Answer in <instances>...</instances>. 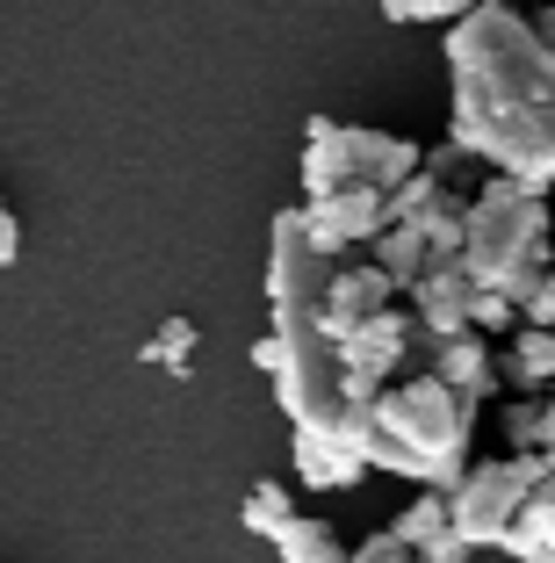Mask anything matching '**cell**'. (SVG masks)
<instances>
[{"mask_svg":"<svg viewBox=\"0 0 555 563\" xmlns=\"http://www.w3.org/2000/svg\"><path fill=\"white\" fill-rule=\"evenodd\" d=\"M15 253H22V224H15V210L0 202V267H15Z\"/></svg>","mask_w":555,"mask_h":563,"instance_id":"obj_25","label":"cell"},{"mask_svg":"<svg viewBox=\"0 0 555 563\" xmlns=\"http://www.w3.org/2000/svg\"><path fill=\"white\" fill-rule=\"evenodd\" d=\"M447 131L490 174L555 188V51L506 0L447 30Z\"/></svg>","mask_w":555,"mask_h":563,"instance_id":"obj_2","label":"cell"},{"mask_svg":"<svg viewBox=\"0 0 555 563\" xmlns=\"http://www.w3.org/2000/svg\"><path fill=\"white\" fill-rule=\"evenodd\" d=\"M462 267H469L484 289L520 303L541 275H548V196L512 174L484 181L469 196V246H462Z\"/></svg>","mask_w":555,"mask_h":563,"instance_id":"obj_4","label":"cell"},{"mask_svg":"<svg viewBox=\"0 0 555 563\" xmlns=\"http://www.w3.org/2000/svg\"><path fill=\"white\" fill-rule=\"evenodd\" d=\"M476 8H498V0H382L390 22H447V30H455L462 15H476Z\"/></svg>","mask_w":555,"mask_h":563,"instance_id":"obj_20","label":"cell"},{"mask_svg":"<svg viewBox=\"0 0 555 563\" xmlns=\"http://www.w3.org/2000/svg\"><path fill=\"white\" fill-rule=\"evenodd\" d=\"M476 289H484V282H476L462 261H433L425 282H411V311H419V325H425L433 347L476 325Z\"/></svg>","mask_w":555,"mask_h":563,"instance_id":"obj_9","label":"cell"},{"mask_svg":"<svg viewBox=\"0 0 555 563\" xmlns=\"http://www.w3.org/2000/svg\"><path fill=\"white\" fill-rule=\"evenodd\" d=\"M425 166V152L397 131H376V123H332V117H311L303 123V159H296V181L303 196H340V188H397Z\"/></svg>","mask_w":555,"mask_h":563,"instance_id":"obj_5","label":"cell"},{"mask_svg":"<svg viewBox=\"0 0 555 563\" xmlns=\"http://www.w3.org/2000/svg\"><path fill=\"white\" fill-rule=\"evenodd\" d=\"M548 455L541 448H512V455H490V463H469V477L455 484V528L469 534V549H506L512 520H520V506L541 492V477H548Z\"/></svg>","mask_w":555,"mask_h":563,"instance_id":"obj_6","label":"cell"},{"mask_svg":"<svg viewBox=\"0 0 555 563\" xmlns=\"http://www.w3.org/2000/svg\"><path fill=\"white\" fill-rule=\"evenodd\" d=\"M419 354H433V340H425V325H419L411 303H390L376 325H360L354 340H346V362H354V376L368 383L376 398L390 390V383H404V368L419 362Z\"/></svg>","mask_w":555,"mask_h":563,"instance_id":"obj_8","label":"cell"},{"mask_svg":"<svg viewBox=\"0 0 555 563\" xmlns=\"http://www.w3.org/2000/svg\"><path fill=\"white\" fill-rule=\"evenodd\" d=\"M433 376H447L455 390H469V398H490L498 376H506V368H498V340L476 332V325L455 332V340H441V347H433Z\"/></svg>","mask_w":555,"mask_h":563,"instance_id":"obj_12","label":"cell"},{"mask_svg":"<svg viewBox=\"0 0 555 563\" xmlns=\"http://www.w3.org/2000/svg\"><path fill=\"white\" fill-rule=\"evenodd\" d=\"M506 556H520V563H555V470L541 477V492L520 506V520H512V534H506Z\"/></svg>","mask_w":555,"mask_h":563,"instance_id":"obj_14","label":"cell"},{"mask_svg":"<svg viewBox=\"0 0 555 563\" xmlns=\"http://www.w3.org/2000/svg\"><path fill=\"white\" fill-rule=\"evenodd\" d=\"M476 405L447 376L419 368V376L390 383L368 412V470L411 477L425 492H455L469 477V441H476Z\"/></svg>","mask_w":555,"mask_h":563,"instance_id":"obj_3","label":"cell"},{"mask_svg":"<svg viewBox=\"0 0 555 563\" xmlns=\"http://www.w3.org/2000/svg\"><path fill=\"white\" fill-rule=\"evenodd\" d=\"M534 30H541V44L555 51V8H541V15H534Z\"/></svg>","mask_w":555,"mask_h":563,"instance_id":"obj_26","label":"cell"},{"mask_svg":"<svg viewBox=\"0 0 555 563\" xmlns=\"http://www.w3.org/2000/svg\"><path fill=\"white\" fill-rule=\"evenodd\" d=\"M498 368H506L512 390H555V332L548 325H520L506 340V354H498Z\"/></svg>","mask_w":555,"mask_h":563,"instance_id":"obj_13","label":"cell"},{"mask_svg":"<svg viewBox=\"0 0 555 563\" xmlns=\"http://www.w3.org/2000/svg\"><path fill=\"white\" fill-rule=\"evenodd\" d=\"M441 196H455V188L441 181V166H419V174H411V181H404V188L390 196V217H397V224H419V217L433 210Z\"/></svg>","mask_w":555,"mask_h":563,"instance_id":"obj_19","label":"cell"},{"mask_svg":"<svg viewBox=\"0 0 555 563\" xmlns=\"http://www.w3.org/2000/svg\"><path fill=\"white\" fill-rule=\"evenodd\" d=\"M275 556H281V563H346L354 549L340 542V528H332V520H311V514H296L289 528L275 534Z\"/></svg>","mask_w":555,"mask_h":563,"instance_id":"obj_16","label":"cell"},{"mask_svg":"<svg viewBox=\"0 0 555 563\" xmlns=\"http://www.w3.org/2000/svg\"><path fill=\"white\" fill-rule=\"evenodd\" d=\"M433 261H441V253H433V239H425L419 224H390V232L376 239V267L404 289V297H411V282H425V267H433Z\"/></svg>","mask_w":555,"mask_h":563,"instance_id":"obj_15","label":"cell"},{"mask_svg":"<svg viewBox=\"0 0 555 563\" xmlns=\"http://www.w3.org/2000/svg\"><path fill=\"white\" fill-rule=\"evenodd\" d=\"M289 520H296L289 484H275V477H260L253 492H245V506H238V528H245V534H260V542H275Z\"/></svg>","mask_w":555,"mask_h":563,"instance_id":"obj_17","label":"cell"},{"mask_svg":"<svg viewBox=\"0 0 555 563\" xmlns=\"http://www.w3.org/2000/svg\"><path fill=\"white\" fill-rule=\"evenodd\" d=\"M520 318H526V325H548V332H555V267L534 282V289H526V297H520Z\"/></svg>","mask_w":555,"mask_h":563,"instance_id":"obj_24","label":"cell"},{"mask_svg":"<svg viewBox=\"0 0 555 563\" xmlns=\"http://www.w3.org/2000/svg\"><path fill=\"white\" fill-rule=\"evenodd\" d=\"M390 528L404 534V542L419 549L425 563H469V556H476L469 534L455 528V498H447V492H419V498L404 506V514L390 520Z\"/></svg>","mask_w":555,"mask_h":563,"instance_id":"obj_11","label":"cell"},{"mask_svg":"<svg viewBox=\"0 0 555 563\" xmlns=\"http://www.w3.org/2000/svg\"><path fill=\"white\" fill-rule=\"evenodd\" d=\"M267 332L253 340V368L289 412V455L311 492H354L368 477V412L376 390L354 376L346 347L325 325L332 261L303 232V202L267 224Z\"/></svg>","mask_w":555,"mask_h":563,"instance_id":"obj_1","label":"cell"},{"mask_svg":"<svg viewBox=\"0 0 555 563\" xmlns=\"http://www.w3.org/2000/svg\"><path fill=\"white\" fill-rule=\"evenodd\" d=\"M404 297L390 275H382L376 261H354V267H332V282H325V325H332V340H354L360 325H376L390 303Z\"/></svg>","mask_w":555,"mask_h":563,"instance_id":"obj_10","label":"cell"},{"mask_svg":"<svg viewBox=\"0 0 555 563\" xmlns=\"http://www.w3.org/2000/svg\"><path fill=\"white\" fill-rule=\"evenodd\" d=\"M202 347V325L196 318H166L159 332L145 340V362H159V368H174V376H188V354Z\"/></svg>","mask_w":555,"mask_h":563,"instance_id":"obj_18","label":"cell"},{"mask_svg":"<svg viewBox=\"0 0 555 563\" xmlns=\"http://www.w3.org/2000/svg\"><path fill=\"white\" fill-rule=\"evenodd\" d=\"M346 563H425V556H419V549H411L397 528H376L368 542H354V556H346Z\"/></svg>","mask_w":555,"mask_h":563,"instance_id":"obj_21","label":"cell"},{"mask_svg":"<svg viewBox=\"0 0 555 563\" xmlns=\"http://www.w3.org/2000/svg\"><path fill=\"white\" fill-rule=\"evenodd\" d=\"M390 224H397V217H390V196H382V188L303 196V232H311V246L325 253V261H340V253H354V246H376Z\"/></svg>","mask_w":555,"mask_h":563,"instance_id":"obj_7","label":"cell"},{"mask_svg":"<svg viewBox=\"0 0 555 563\" xmlns=\"http://www.w3.org/2000/svg\"><path fill=\"white\" fill-rule=\"evenodd\" d=\"M541 427H548V405H541V398H512V405H506L512 448H541Z\"/></svg>","mask_w":555,"mask_h":563,"instance_id":"obj_22","label":"cell"},{"mask_svg":"<svg viewBox=\"0 0 555 563\" xmlns=\"http://www.w3.org/2000/svg\"><path fill=\"white\" fill-rule=\"evenodd\" d=\"M541 455L555 463V398H548V427H541Z\"/></svg>","mask_w":555,"mask_h":563,"instance_id":"obj_27","label":"cell"},{"mask_svg":"<svg viewBox=\"0 0 555 563\" xmlns=\"http://www.w3.org/2000/svg\"><path fill=\"white\" fill-rule=\"evenodd\" d=\"M512 325H526L520 303L498 297V289H476V332H490V340H498V332H512Z\"/></svg>","mask_w":555,"mask_h":563,"instance_id":"obj_23","label":"cell"}]
</instances>
